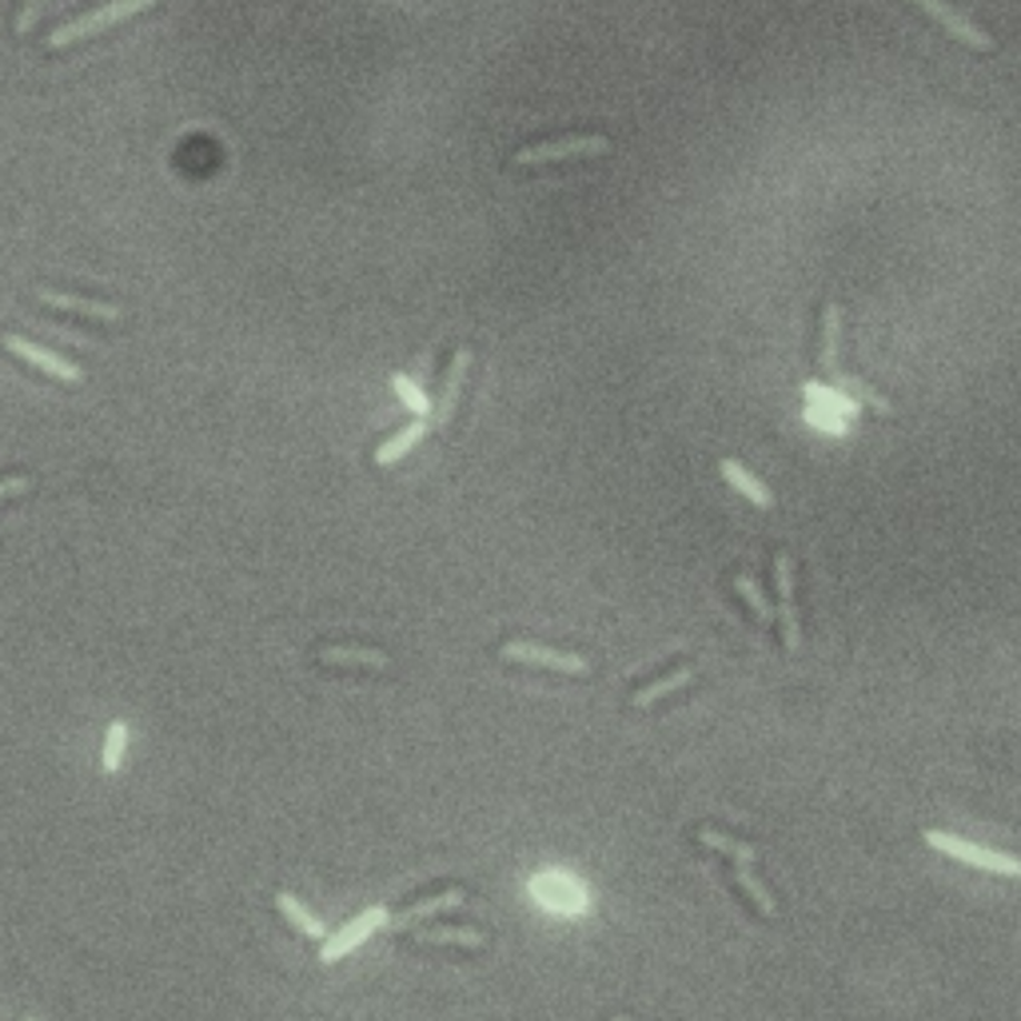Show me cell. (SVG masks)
Masks as SVG:
<instances>
[{"label": "cell", "instance_id": "1", "mask_svg": "<svg viewBox=\"0 0 1021 1021\" xmlns=\"http://www.w3.org/2000/svg\"><path fill=\"white\" fill-rule=\"evenodd\" d=\"M153 4H160V0H108V4H100V9L85 12V17H77V20H68V24H60L57 32H48L45 45L48 48H68V45H77V40H85V37H96V32L116 29L120 20L136 17V12H144V9H153Z\"/></svg>", "mask_w": 1021, "mask_h": 1021}, {"label": "cell", "instance_id": "2", "mask_svg": "<svg viewBox=\"0 0 1021 1021\" xmlns=\"http://www.w3.org/2000/svg\"><path fill=\"white\" fill-rule=\"evenodd\" d=\"M611 140L607 136H563V140H543L531 148H519L516 164L519 168H534V164H559V160H587V156H607Z\"/></svg>", "mask_w": 1021, "mask_h": 1021}, {"label": "cell", "instance_id": "3", "mask_svg": "<svg viewBox=\"0 0 1021 1021\" xmlns=\"http://www.w3.org/2000/svg\"><path fill=\"white\" fill-rule=\"evenodd\" d=\"M910 4H914V9H922L930 20H934L937 29L950 32V37L962 40V45L974 48V52H993V48H998V40H993L990 32L978 24V20H970L962 9H954L950 0H910Z\"/></svg>", "mask_w": 1021, "mask_h": 1021}, {"label": "cell", "instance_id": "4", "mask_svg": "<svg viewBox=\"0 0 1021 1021\" xmlns=\"http://www.w3.org/2000/svg\"><path fill=\"white\" fill-rule=\"evenodd\" d=\"M926 842L934 850H942V854H950V858L965 862V866L993 870V874H1005V878H1021V858H1013V854H998V850L974 846V842H962L954 834H937V831H930Z\"/></svg>", "mask_w": 1021, "mask_h": 1021}, {"label": "cell", "instance_id": "5", "mask_svg": "<svg viewBox=\"0 0 1021 1021\" xmlns=\"http://www.w3.org/2000/svg\"><path fill=\"white\" fill-rule=\"evenodd\" d=\"M387 922H392V917H387V910H383V906L363 910V914H360V917H352V922H347V926L340 930V934H332V937H327V942H324V954H320V962H324V965L340 962V958H344V954H352L355 945H360V942H367V937H372L375 930H383V926H387Z\"/></svg>", "mask_w": 1021, "mask_h": 1021}, {"label": "cell", "instance_id": "6", "mask_svg": "<svg viewBox=\"0 0 1021 1021\" xmlns=\"http://www.w3.org/2000/svg\"><path fill=\"white\" fill-rule=\"evenodd\" d=\"M507 662H531V667H551V670H563V675H591V667L579 659V655H567V650H551V647H539V642H507L499 650Z\"/></svg>", "mask_w": 1021, "mask_h": 1021}, {"label": "cell", "instance_id": "7", "mask_svg": "<svg viewBox=\"0 0 1021 1021\" xmlns=\"http://www.w3.org/2000/svg\"><path fill=\"white\" fill-rule=\"evenodd\" d=\"M774 582H778V615H783V647L798 650L802 647V627H798V607H794V559L778 554L774 559Z\"/></svg>", "mask_w": 1021, "mask_h": 1021}, {"label": "cell", "instance_id": "8", "mask_svg": "<svg viewBox=\"0 0 1021 1021\" xmlns=\"http://www.w3.org/2000/svg\"><path fill=\"white\" fill-rule=\"evenodd\" d=\"M4 347H9L12 355H20L24 363H32V367H40L45 375H52V380H65V383L85 380V372H80L77 363L60 360V355H52L48 347H37L32 340H24V335H4Z\"/></svg>", "mask_w": 1021, "mask_h": 1021}, {"label": "cell", "instance_id": "9", "mask_svg": "<svg viewBox=\"0 0 1021 1021\" xmlns=\"http://www.w3.org/2000/svg\"><path fill=\"white\" fill-rule=\"evenodd\" d=\"M531 890H534V897H539L543 906L559 910V914H582V910H587V894H582V890L575 886V882L554 878V874H543V878H534Z\"/></svg>", "mask_w": 1021, "mask_h": 1021}, {"label": "cell", "instance_id": "10", "mask_svg": "<svg viewBox=\"0 0 1021 1021\" xmlns=\"http://www.w3.org/2000/svg\"><path fill=\"white\" fill-rule=\"evenodd\" d=\"M468 367H471V352L468 347H459L455 360H451L448 375H443V387H440V403H435V428H448L451 415H455L459 408V392H463V380H468Z\"/></svg>", "mask_w": 1021, "mask_h": 1021}, {"label": "cell", "instance_id": "11", "mask_svg": "<svg viewBox=\"0 0 1021 1021\" xmlns=\"http://www.w3.org/2000/svg\"><path fill=\"white\" fill-rule=\"evenodd\" d=\"M40 300H45L48 307H60V312H77V315H92V320H105V324H116V320H120V307L105 304V300L65 296V292H52V287H45V292H40Z\"/></svg>", "mask_w": 1021, "mask_h": 1021}, {"label": "cell", "instance_id": "12", "mask_svg": "<svg viewBox=\"0 0 1021 1021\" xmlns=\"http://www.w3.org/2000/svg\"><path fill=\"white\" fill-rule=\"evenodd\" d=\"M838 340H842V312L831 300V304L822 307V340H818V363L831 380L838 375Z\"/></svg>", "mask_w": 1021, "mask_h": 1021}, {"label": "cell", "instance_id": "13", "mask_svg": "<svg viewBox=\"0 0 1021 1021\" xmlns=\"http://www.w3.org/2000/svg\"><path fill=\"white\" fill-rule=\"evenodd\" d=\"M718 471H723V479L730 483V488L743 491V495L750 499L755 507H774V491L766 488L763 479L750 475V471H746L743 463H738V459H723V463H718Z\"/></svg>", "mask_w": 1021, "mask_h": 1021}, {"label": "cell", "instance_id": "14", "mask_svg": "<svg viewBox=\"0 0 1021 1021\" xmlns=\"http://www.w3.org/2000/svg\"><path fill=\"white\" fill-rule=\"evenodd\" d=\"M455 906H463V894H459V890H448V894L428 897V902H415L411 910H403L400 917H392V926L387 930H411L415 922H423V917H435V914H443V910H455Z\"/></svg>", "mask_w": 1021, "mask_h": 1021}, {"label": "cell", "instance_id": "15", "mask_svg": "<svg viewBox=\"0 0 1021 1021\" xmlns=\"http://www.w3.org/2000/svg\"><path fill=\"white\" fill-rule=\"evenodd\" d=\"M276 906H279V914H284L287 922H292V926L300 930V934H307V937H327V926L312 914V910L304 906V902H300L296 894H287V890H284V894H276Z\"/></svg>", "mask_w": 1021, "mask_h": 1021}, {"label": "cell", "instance_id": "16", "mask_svg": "<svg viewBox=\"0 0 1021 1021\" xmlns=\"http://www.w3.org/2000/svg\"><path fill=\"white\" fill-rule=\"evenodd\" d=\"M320 659L332 662V667H375V670H383L392 662L383 650H363V647H327L320 650Z\"/></svg>", "mask_w": 1021, "mask_h": 1021}, {"label": "cell", "instance_id": "17", "mask_svg": "<svg viewBox=\"0 0 1021 1021\" xmlns=\"http://www.w3.org/2000/svg\"><path fill=\"white\" fill-rule=\"evenodd\" d=\"M423 435H428V420H415V423H408V428H403L400 435H392V440H387L380 451H375V463H380V468H387V463H395V459H403L411 448H415V443L423 440Z\"/></svg>", "mask_w": 1021, "mask_h": 1021}, {"label": "cell", "instance_id": "18", "mask_svg": "<svg viewBox=\"0 0 1021 1021\" xmlns=\"http://www.w3.org/2000/svg\"><path fill=\"white\" fill-rule=\"evenodd\" d=\"M834 392L846 395L850 403H870V408H878L882 415H890V411H894V408H890L886 395H878L874 387H866L862 380H854V375H842V372L834 375Z\"/></svg>", "mask_w": 1021, "mask_h": 1021}, {"label": "cell", "instance_id": "19", "mask_svg": "<svg viewBox=\"0 0 1021 1021\" xmlns=\"http://www.w3.org/2000/svg\"><path fill=\"white\" fill-rule=\"evenodd\" d=\"M125 746H128V723H108L105 730V750H100V770L105 774H116L120 770V763H125Z\"/></svg>", "mask_w": 1021, "mask_h": 1021}, {"label": "cell", "instance_id": "20", "mask_svg": "<svg viewBox=\"0 0 1021 1021\" xmlns=\"http://www.w3.org/2000/svg\"><path fill=\"white\" fill-rule=\"evenodd\" d=\"M698 842H703V846H710V850H723V854H730V858H735V866H755V858H758L755 846L726 838V834H718V831H698Z\"/></svg>", "mask_w": 1021, "mask_h": 1021}, {"label": "cell", "instance_id": "21", "mask_svg": "<svg viewBox=\"0 0 1021 1021\" xmlns=\"http://www.w3.org/2000/svg\"><path fill=\"white\" fill-rule=\"evenodd\" d=\"M690 678H695V670L683 667V670H675V675H667V678H659V683H650V687H642L639 695L630 698V703H635V707H650L655 698H667V695H675L678 687H687Z\"/></svg>", "mask_w": 1021, "mask_h": 1021}, {"label": "cell", "instance_id": "22", "mask_svg": "<svg viewBox=\"0 0 1021 1021\" xmlns=\"http://www.w3.org/2000/svg\"><path fill=\"white\" fill-rule=\"evenodd\" d=\"M420 942H435V945H471V950H479V945H488V937L479 934V930L435 926V930H423Z\"/></svg>", "mask_w": 1021, "mask_h": 1021}, {"label": "cell", "instance_id": "23", "mask_svg": "<svg viewBox=\"0 0 1021 1021\" xmlns=\"http://www.w3.org/2000/svg\"><path fill=\"white\" fill-rule=\"evenodd\" d=\"M735 878H738V886H743L746 894H750V902H755V906L763 910L766 917H774V914H778V906H774L770 890H766L763 882L755 878V866H738V870H735Z\"/></svg>", "mask_w": 1021, "mask_h": 1021}, {"label": "cell", "instance_id": "24", "mask_svg": "<svg viewBox=\"0 0 1021 1021\" xmlns=\"http://www.w3.org/2000/svg\"><path fill=\"white\" fill-rule=\"evenodd\" d=\"M735 587H738V595H743V599L750 602V611H755L758 619H763V622L770 619V615H774V611H770V602H766V595L758 591V582L750 579V575H735Z\"/></svg>", "mask_w": 1021, "mask_h": 1021}, {"label": "cell", "instance_id": "25", "mask_svg": "<svg viewBox=\"0 0 1021 1021\" xmlns=\"http://www.w3.org/2000/svg\"><path fill=\"white\" fill-rule=\"evenodd\" d=\"M392 387L403 395V403H408V408L415 411V415H428V400H423V392L408 380V375H392Z\"/></svg>", "mask_w": 1021, "mask_h": 1021}, {"label": "cell", "instance_id": "26", "mask_svg": "<svg viewBox=\"0 0 1021 1021\" xmlns=\"http://www.w3.org/2000/svg\"><path fill=\"white\" fill-rule=\"evenodd\" d=\"M32 488V479H24V475H12V479H0V499H9V495H24V491Z\"/></svg>", "mask_w": 1021, "mask_h": 1021}, {"label": "cell", "instance_id": "27", "mask_svg": "<svg viewBox=\"0 0 1021 1021\" xmlns=\"http://www.w3.org/2000/svg\"><path fill=\"white\" fill-rule=\"evenodd\" d=\"M37 12H40V0H24V9H20V17H17V32H29Z\"/></svg>", "mask_w": 1021, "mask_h": 1021}, {"label": "cell", "instance_id": "28", "mask_svg": "<svg viewBox=\"0 0 1021 1021\" xmlns=\"http://www.w3.org/2000/svg\"><path fill=\"white\" fill-rule=\"evenodd\" d=\"M29 1021H37V1018H29Z\"/></svg>", "mask_w": 1021, "mask_h": 1021}]
</instances>
